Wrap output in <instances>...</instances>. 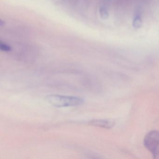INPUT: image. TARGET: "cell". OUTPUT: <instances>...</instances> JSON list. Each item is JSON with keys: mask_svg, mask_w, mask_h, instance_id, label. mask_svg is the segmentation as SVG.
<instances>
[{"mask_svg": "<svg viewBox=\"0 0 159 159\" xmlns=\"http://www.w3.org/2000/svg\"><path fill=\"white\" fill-rule=\"evenodd\" d=\"M45 98L50 104L57 107L80 106L84 102L83 98L76 96L51 94L47 95Z\"/></svg>", "mask_w": 159, "mask_h": 159, "instance_id": "cell-1", "label": "cell"}, {"mask_svg": "<svg viewBox=\"0 0 159 159\" xmlns=\"http://www.w3.org/2000/svg\"><path fill=\"white\" fill-rule=\"evenodd\" d=\"M89 124L106 129H111L115 125V121L111 120L94 119L89 122Z\"/></svg>", "mask_w": 159, "mask_h": 159, "instance_id": "cell-3", "label": "cell"}, {"mask_svg": "<svg viewBox=\"0 0 159 159\" xmlns=\"http://www.w3.org/2000/svg\"><path fill=\"white\" fill-rule=\"evenodd\" d=\"M99 13L102 19H106L108 17L109 13L107 8L105 6H102L99 9Z\"/></svg>", "mask_w": 159, "mask_h": 159, "instance_id": "cell-5", "label": "cell"}, {"mask_svg": "<svg viewBox=\"0 0 159 159\" xmlns=\"http://www.w3.org/2000/svg\"><path fill=\"white\" fill-rule=\"evenodd\" d=\"M142 21L141 12L139 10H137L133 21V26L134 28L139 29L142 26Z\"/></svg>", "mask_w": 159, "mask_h": 159, "instance_id": "cell-4", "label": "cell"}, {"mask_svg": "<svg viewBox=\"0 0 159 159\" xmlns=\"http://www.w3.org/2000/svg\"><path fill=\"white\" fill-rule=\"evenodd\" d=\"M145 147L151 152L153 158L159 159V132L150 131L145 136L144 139Z\"/></svg>", "mask_w": 159, "mask_h": 159, "instance_id": "cell-2", "label": "cell"}]
</instances>
